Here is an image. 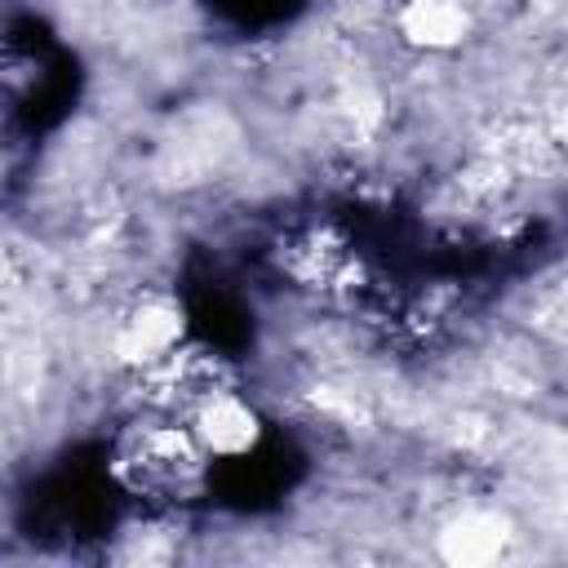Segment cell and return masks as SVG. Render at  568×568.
Listing matches in <instances>:
<instances>
[{"instance_id":"cell-7","label":"cell","mask_w":568,"mask_h":568,"mask_svg":"<svg viewBox=\"0 0 568 568\" xmlns=\"http://www.w3.org/2000/svg\"><path fill=\"white\" fill-rule=\"evenodd\" d=\"M559 342H564V351H568V328H564V337H559Z\"/></svg>"},{"instance_id":"cell-1","label":"cell","mask_w":568,"mask_h":568,"mask_svg":"<svg viewBox=\"0 0 568 568\" xmlns=\"http://www.w3.org/2000/svg\"><path fill=\"white\" fill-rule=\"evenodd\" d=\"M106 479L133 506L191 510L213 484V457L186 417L124 413L106 444Z\"/></svg>"},{"instance_id":"cell-6","label":"cell","mask_w":568,"mask_h":568,"mask_svg":"<svg viewBox=\"0 0 568 568\" xmlns=\"http://www.w3.org/2000/svg\"><path fill=\"white\" fill-rule=\"evenodd\" d=\"M541 124H546V138H550V146L568 160V84L550 98V106L541 111Z\"/></svg>"},{"instance_id":"cell-2","label":"cell","mask_w":568,"mask_h":568,"mask_svg":"<svg viewBox=\"0 0 568 568\" xmlns=\"http://www.w3.org/2000/svg\"><path fill=\"white\" fill-rule=\"evenodd\" d=\"M191 337V311L173 284H133L106 315V364L120 373H138L160 364Z\"/></svg>"},{"instance_id":"cell-3","label":"cell","mask_w":568,"mask_h":568,"mask_svg":"<svg viewBox=\"0 0 568 568\" xmlns=\"http://www.w3.org/2000/svg\"><path fill=\"white\" fill-rule=\"evenodd\" d=\"M195 439L204 444V453L213 457V466H244L266 448L271 422L262 413V404L244 390V382H226L217 390H209L191 413H186Z\"/></svg>"},{"instance_id":"cell-4","label":"cell","mask_w":568,"mask_h":568,"mask_svg":"<svg viewBox=\"0 0 568 568\" xmlns=\"http://www.w3.org/2000/svg\"><path fill=\"white\" fill-rule=\"evenodd\" d=\"M519 541V524L506 506L497 501H453L435 528H430V550L435 559L453 564V568H488L515 555Z\"/></svg>"},{"instance_id":"cell-5","label":"cell","mask_w":568,"mask_h":568,"mask_svg":"<svg viewBox=\"0 0 568 568\" xmlns=\"http://www.w3.org/2000/svg\"><path fill=\"white\" fill-rule=\"evenodd\" d=\"M386 27L395 44L417 58H453L475 40L479 13L475 0H395Z\"/></svg>"}]
</instances>
